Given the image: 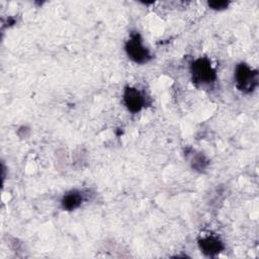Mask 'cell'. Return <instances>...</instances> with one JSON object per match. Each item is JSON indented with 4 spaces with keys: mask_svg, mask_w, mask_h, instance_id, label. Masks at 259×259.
I'll return each instance as SVG.
<instances>
[{
    "mask_svg": "<svg viewBox=\"0 0 259 259\" xmlns=\"http://www.w3.org/2000/svg\"><path fill=\"white\" fill-rule=\"evenodd\" d=\"M235 85L238 90L249 94L253 92L258 85V72L245 63H240L235 68Z\"/></svg>",
    "mask_w": 259,
    "mask_h": 259,
    "instance_id": "cell-1",
    "label": "cell"
},
{
    "mask_svg": "<svg viewBox=\"0 0 259 259\" xmlns=\"http://www.w3.org/2000/svg\"><path fill=\"white\" fill-rule=\"evenodd\" d=\"M192 80L196 85L206 86L212 84L217 79V73L211 63L206 58L194 60L190 68Z\"/></svg>",
    "mask_w": 259,
    "mask_h": 259,
    "instance_id": "cell-2",
    "label": "cell"
},
{
    "mask_svg": "<svg viewBox=\"0 0 259 259\" xmlns=\"http://www.w3.org/2000/svg\"><path fill=\"white\" fill-rule=\"evenodd\" d=\"M124 50L127 57L137 64H145L152 58L150 51L144 46L142 36L139 32L131 33L125 41Z\"/></svg>",
    "mask_w": 259,
    "mask_h": 259,
    "instance_id": "cell-3",
    "label": "cell"
},
{
    "mask_svg": "<svg viewBox=\"0 0 259 259\" xmlns=\"http://www.w3.org/2000/svg\"><path fill=\"white\" fill-rule=\"evenodd\" d=\"M123 103L128 111L137 113L141 111L146 105L145 95L137 88L127 86L123 91Z\"/></svg>",
    "mask_w": 259,
    "mask_h": 259,
    "instance_id": "cell-4",
    "label": "cell"
},
{
    "mask_svg": "<svg viewBox=\"0 0 259 259\" xmlns=\"http://www.w3.org/2000/svg\"><path fill=\"white\" fill-rule=\"evenodd\" d=\"M198 246L201 252L209 257L218 255L224 249L223 242L215 235H203L198 240Z\"/></svg>",
    "mask_w": 259,
    "mask_h": 259,
    "instance_id": "cell-5",
    "label": "cell"
},
{
    "mask_svg": "<svg viewBox=\"0 0 259 259\" xmlns=\"http://www.w3.org/2000/svg\"><path fill=\"white\" fill-rule=\"evenodd\" d=\"M85 193L79 189H72L66 192L61 200L62 207L66 210H74L78 208L86 199Z\"/></svg>",
    "mask_w": 259,
    "mask_h": 259,
    "instance_id": "cell-6",
    "label": "cell"
},
{
    "mask_svg": "<svg viewBox=\"0 0 259 259\" xmlns=\"http://www.w3.org/2000/svg\"><path fill=\"white\" fill-rule=\"evenodd\" d=\"M205 165H206V161H205V159L202 155H199V154L193 155V157H192V167L194 169L202 170V169L205 168Z\"/></svg>",
    "mask_w": 259,
    "mask_h": 259,
    "instance_id": "cell-7",
    "label": "cell"
},
{
    "mask_svg": "<svg viewBox=\"0 0 259 259\" xmlns=\"http://www.w3.org/2000/svg\"><path fill=\"white\" fill-rule=\"evenodd\" d=\"M229 5L228 1H209L208 6L213 10H223L226 9Z\"/></svg>",
    "mask_w": 259,
    "mask_h": 259,
    "instance_id": "cell-8",
    "label": "cell"
}]
</instances>
